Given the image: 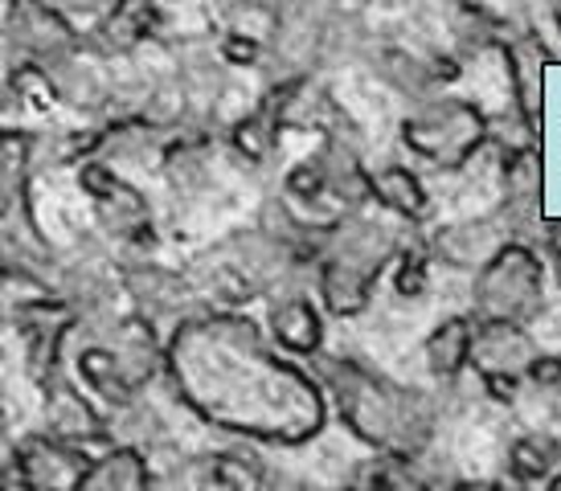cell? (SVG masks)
Wrapping results in <instances>:
<instances>
[{
    "label": "cell",
    "instance_id": "cell-1",
    "mask_svg": "<svg viewBox=\"0 0 561 491\" xmlns=\"http://www.w3.org/2000/svg\"><path fill=\"white\" fill-rule=\"evenodd\" d=\"M164 385L205 426L266 446L312 443L332 410L320 377L283 353L266 323L209 304L172 328Z\"/></svg>",
    "mask_w": 561,
    "mask_h": 491
},
{
    "label": "cell",
    "instance_id": "cell-2",
    "mask_svg": "<svg viewBox=\"0 0 561 491\" xmlns=\"http://www.w3.org/2000/svg\"><path fill=\"white\" fill-rule=\"evenodd\" d=\"M316 377L324 385L332 414L348 434L374 450H422L438 430V401L431 389L398 385L381 368L357 356H316Z\"/></svg>",
    "mask_w": 561,
    "mask_h": 491
},
{
    "label": "cell",
    "instance_id": "cell-3",
    "mask_svg": "<svg viewBox=\"0 0 561 491\" xmlns=\"http://www.w3.org/2000/svg\"><path fill=\"white\" fill-rule=\"evenodd\" d=\"M405 250L402 221H377V217L353 214L336 221L328 233L320 262H316V283H320V304L336 320L360 316L374 299L377 278L390 271L398 254Z\"/></svg>",
    "mask_w": 561,
    "mask_h": 491
},
{
    "label": "cell",
    "instance_id": "cell-4",
    "mask_svg": "<svg viewBox=\"0 0 561 491\" xmlns=\"http://www.w3.org/2000/svg\"><path fill=\"white\" fill-rule=\"evenodd\" d=\"M546 250L508 242L471 278V316L500 323H533L546 316Z\"/></svg>",
    "mask_w": 561,
    "mask_h": 491
},
{
    "label": "cell",
    "instance_id": "cell-5",
    "mask_svg": "<svg viewBox=\"0 0 561 491\" xmlns=\"http://www.w3.org/2000/svg\"><path fill=\"white\" fill-rule=\"evenodd\" d=\"M492 136L480 107H471L463 99H431L405 115L402 144L410 152L426 160L431 169L455 172L463 169L471 156L480 152Z\"/></svg>",
    "mask_w": 561,
    "mask_h": 491
},
{
    "label": "cell",
    "instance_id": "cell-6",
    "mask_svg": "<svg viewBox=\"0 0 561 491\" xmlns=\"http://www.w3.org/2000/svg\"><path fill=\"white\" fill-rule=\"evenodd\" d=\"M79 184L91 197L94 226L103 230L107 242H115L119 254H148L157 246V217H152L148 197L111 169L103 156L79 164Z\"/></svg>",
    "mask_w": 561,
    "mask_h": 491
},
{
    "label": "cell",
    "instance_id": "cell-7",
    "mask_svg": "<svg viewBox=\"0 0 561 491\" xmlns=\"http://www.w3.org/2000/svg\"><path fill=\"white\" fill-rule=\"evenodd\" d=\"M99 455L91 446H75L54 438L46 430H30L9 450V476H16L30 491H87Z\"/></svg>",
    "mask_w": 561,
    "mask_h": 491
},
{
    "label": "cell",
    "instance_id": "cell-8",
    "mask_svg": "<svg viewBox=\"0 0 561 491\" xmlns=\"http://www.w3.org/2000/svg\"><path fill=\"white\" fill-rule=\"evenodd\" d=\"M537 340L529 336V323H500V320H476V353L471 368L480 373L488 393L500 401H513L516 385L529 381L533 365H537Z\"/></svg>",
    "mask_w": 561,
    "mask_h": 491
},
{
    "label": "cell",
    "instance_id": "cell-9",
    "mask_svg": "<svg viewBox=\"0 0 561 491\" xmlns=\"http://www.w3.org/2000/svg\"><path fill=\"white\" fill-rule=\"evenodd\" d=\"M42 430L75 446H111V414L87 393L79 377H70L66 368L49 373L42 381Z\"/></svg>",
    "mask_w": 561,
    "mask_h": 491
},
{
    "label": "cell",
    "instance_id": "cell-10",
    "mask_svg": "<svg viewBox=\"0 0 561 491\" xmlns=\"http://www.w3.org/2000/svg\"><path fill=\"white\" fill-rule=\"evenodd\" d=\"M263 323L271 340L279 344L287 356H296V361H316V356L324 353V340H328V323H324V311L308 292H299L296 287V275L279 283L275 292H266L263 299Z\"/></svg>",
    "mask_w": 561,
    "mask_h": 491
},
{
    "label": "cell",
    "instance_id": "cell-11",
    "mask_svg": "<svg viewBox=\"0 0 561 491\" xmlns=\"http://www.w3.org/2000/svg\"><path fill=\"white\" fill-rule=\"evenodd\" d=\"M508 242H513V233H508V226H504V217L496 209L483 217H468V221L438 226L435 233H426V250H431V259L438 266L471 271V275L483 271Z\"/></svg>",
    "mask_w": 561,
    "mask_h": 491
},
{
    "label": "cell",
    "instance_id": "cell-12",
    "mask_svg": "<svg viewBox=\"0 0 561 491\" xmlns=\"http://www.w3.org/2000/svg\"><path fill=\"white\" fill-rule=\"evenodd\" d=\"M459 471L447 459L422 450H377V459L365 471L369 491H459Z\"/></svg>",
    "mask_w": 561,
    "mask_h": 491
},
{
    "label": "cell",
    "instance_id": "cell-13",
    "mask_svg": "<svg viewBox=\"0 0 561 491\" xmlns=\"http://www.w3.org/2000/svg\"><path fill=\"white\" fill-rule=\"evenodd\" d=\"M471 353H476V316H447L431 328V336L422 344V361H426V373L435 377L438 385L459 381L471 368Z\"/></svg>",
    "mask_w": 561,
    "mask_h": 491
},
{
    "label": "cell",
    "instance_id": "cell-14",
    "mask_svg": "<svg viewBox=\"0 0 561 491\" xmlns=\"http://www.w3.org/2000/svg\"><path fill=\"white\" fill-rule=\"evenodd\" d=\"M87 491H157V476L144 446L111 443L91 471Z\"/></svg>",
    "mask_w": 561,
    "mask_h": 491
},
{
    "label": "cell",
    "instance_id": "cell-15",
    "mask_svg": "<svg viewBox=\"0 0 561 491\" xmlns=\"http://www.w3.org/2000/svg\"><path fill=\"white\" fill-rule=\"evenodd\" d=\"M374 201L390 217L405 221V226H419L431 214V197L422 189L419 172L405 169V164H381V169H374Z\"/></svg>",
    "mask_w": 561,
    "mask_h": 491
},
{
    "label": "cell",
    "instance_id": "cell-16",
    "mask_svg": "<svg viewBox=\"0 0 561 491\" xmlns=\"http://www.w3.org/2000/svg\"><path fill=\"white\" fill-rule=\"evenodd\" d=\"M561 471V443L549 434H525L508 446V479L513 483H529V488H546L549 479Z\"/></svg>",
    "mask_w": 561,
    "mask_h": 491
},
{
    "label": "cell",
    "instance_id": "cell-17",
    "mask_svg": "<svg viewBox=\"0 0 561 491\" xmlns=\"http://www.w3.org/2000/svg\"><path fill=\"white\" fill-rule=\"evenodd\" d=\"M275 471L250 450H218L209 455V483L218 491H271Z\"/></svg>",
    "mask_w": 561,
    "mask_h": 491
},
{
    "label": "cell",
    "instance_id": "cell-18",
    "mask_svg": "<svg viewBox=\"0 0 561 491\" xmlns=\"http://www.w3.org/2000/svg\"><path fill=\"white\" fill-rule=\"evenodd\" d=\"M279 132H283L279 115L263 103L259 111H250L247 119H238L234 127H230V148H234V156H242L247 164H266V160L275 156Z\"/></svg>",
    "mask_w": 561,
    "mask_h": 491
},
{
    "label": "cell",
    "instance_id": "cell-19",
    "mask_svg": "<svg viewBox=\"0 0 561 491\" xmlns=\"http://www.w3.org/2000/svg\"><path fill=\"white\" fill-rule=\"evenodd\" d=\"M157 25V4L152 0H115V9L103 21V37L115 49H127L144 42Z\"/></svg>",
    "mask_w": 561,
    "mask_h": 491
},
{
    "label": "cell",
    "instance_id": "cell-20",
    "mask_svg": "<svg viewBox=\"0 0 561 491\" xmlns=\"http://www.w3.org/2000/svg\"><path fill=\"white\" fill-rule=\"evenodd\" d=\"M431 250H426V238L419 242H405V250L393 262V295L398 299H422L426 287H431Z\"/></svg>",
    "mask_w": 561,
    "mask_h": 491
},
{
    "label": "cell",
    "instance_id": "cell-21",
    "mask_svg": "<svg viewBox=\"0 0 561 491\" xmlns=\"http://www.w3.org/2000/svg\"><path fill=\"white\" fill-rule=\"evenodd\" d=\"M529 381L533 385H561V356H549V353L537 356Z\"/></svg>",
    "mask_w": 561,
    "mask_h": 491
},
{
    "label": "cell",
    "instance_id": "cell-22",
    "mask_svg": "<svg viewBox=\"0 0 561 491\" xmlns=\"http://www.w3.org/2000/svg\"><path fill=\"white\" fill-rule=\"evenodd\" d=\"M541 250H546V259L553 262V275H558V287H561V221H553L546 230V246H541Z\"/></svg>",
    "mask_w": 561,
    "mask_h": 491
},
{
    "label": "cell",
    "instance_id": "cell-23",
    "mask_svg": "<svg viewBox=\"0 0 561 491\" xmlns=\"http://www.w3.org/2000/svg\"><path fill=\"white\" fill-rule=\"evenodd\" d=\"M459 491H500V483H459Z\"/></svg>",
    "mask_w": 561,
    "mask_h": 491
},
{
    "label": "cell",
    "instance_id": "cell-24",
    "mask_svg": "<svg viewBox=\"0 0 561 491\" xmlns=\"http://www.w3.org/2000/svg\"><path fill=\"white\" fill-rule=\"evenodd\" d=\"M4 491H30V488H25L16 476H9V471H4Z\"/></svg>",
    "mask_w": 561,
    "mask_h": 491
},
{
    "label": "cell",
    "instance_id": "cell-25",
    "mask_svg": "<svg viewBox=\"0 0 561 491\" xmlns=\"http://www.w3.org/2000/svg\"><path fill=\"white\" fill-rule=\"evenodd\" d=\"M546 491H561V471H558V476H553V479H549Z\"/></svg>",
    "mask_w": 561,
    "mask_h": 491
},
{
    "label": "cell",
    "instance_id": "cell-26",
    "mask_svg": "<svg viewBox=\"0 0 561 491\" xmlns=\"http://www.w3.org/2000/svg\"><path fill=\"white\" fill-rule=\"evenodd\" d=\"M553 16H558V25H561V0H553Z\"/></svg>",
    "mask_w": 561,
    "mask_h": 491
},
{
    "label": "cell",
    "instance_id": "cell-27",
    "mask_svg": "<svg viewBox=\"0 0 561 491\" xmlns=\"http://www.w3.org/2000/svg\"><path fill=\"white\" fill-rule=\"evenodd\" d=\"M341 491H369L365 483H353V488H341Z\"/></svg>",
    "mask_w": 561,
    "mask_h": 491
},
{
    "label": "cell",
    "instance_id": "cell-28",
    "mask_svg": "<svg viewBox=\"0 0 561 491\" xmlns=\"http://www.w3.org/2000/svg\"><path fill=\"white\" fill-rule=\"evenodd\" d=\"M13 4H30V0H13Z\"/></svg>",
    "mask_w": 561,
    "mask_h": 491
},
{
    "label": "cell",
    "instance_id": "cell-29",
    "mask_svg": "<svg viewBox=\"0 0 561 491\" xmlns=\"http://www.w3.org/2000/svg\"><path fill=\"white\" fill-rule=\"evenodd\" d=\"M558 443H561V434H558Z\"/></svg>",
    "mask_w": 561,
    "mask_h": 491
}]
</instances>
